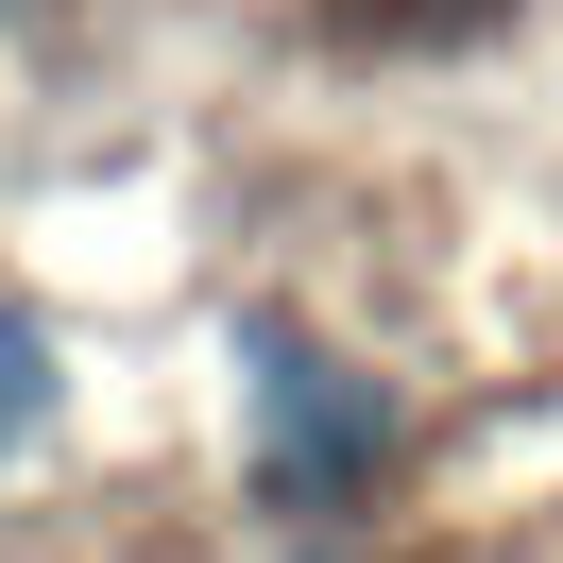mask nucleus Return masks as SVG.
<instances>
[{
  "label": "nucleus",
  "mask_w": 563,
  "mask_h": 563,
  "mask_svg": "<svg viewBox=\"0 0 563 563\" xmlns=\"http://www.w3.org/2000/svg\"><path fill=\"white\" fill-rule=\"evenodd\" d=\"M35 427H52V324H35V308H0V461L35 444Z\"/></svg>",
  "instance_id": "f03ea898"
},
{
  "label": "nucleus",
  "mask_w": 563,
  "mask_h": 563,
  "mask_svg": "<svg viewBox=\"0 0 563 563\" xmlns=\"http://www.w3.org/2000/svg\"><path fill=\"white\" fill-rule=\"evenodd\" d=\"M290 563H324V547H290Z\"/></svg>",
  "instance_id": "7ed1b4c3"
},
{
  "label": "nucleus",
  "mask_w": 563,
  "mask_h": 563,
  "mask_svg": "<svg viewBox=\"0 0 563 563\" xmlns=\"http://www.w3.org/2000/svg\"><path fill=\"white\" fill-rule=\"evenodd\" d=\"M240 393H256V495L290 529H342V495H376L393 461V376H358L290 308H240Z\"/></svg>",
  "instance_id": "f257e3e1"
}]
</instances>
